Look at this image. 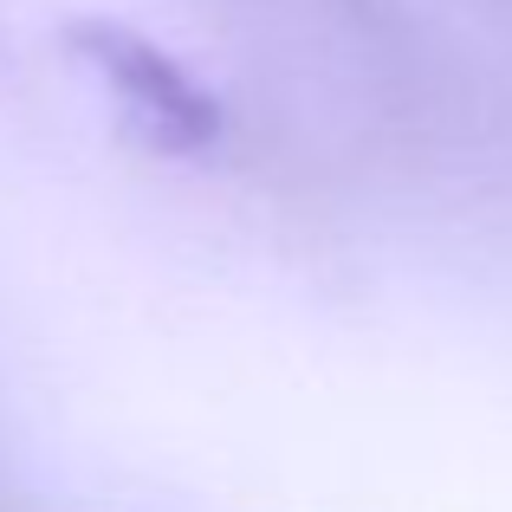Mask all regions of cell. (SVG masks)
<instances>
[{"mask_svg":"<svg viewBox=\"0 0 512 512\" xmlns=\"http://www.w3.org/2000/svg\"><path fill=\"white\" fill-rule=\"evenodd\" d=\"M85 52L98 59L104 85H111L163 143H201L214 130V104L201 98V85L169 52H156L150 39L124 33V26H98V33L85 39Z\"/></svg>","mask_w":512,"mask_h":512,"instance_id":"6da1fadb","label":"cell"}]
</instances>
